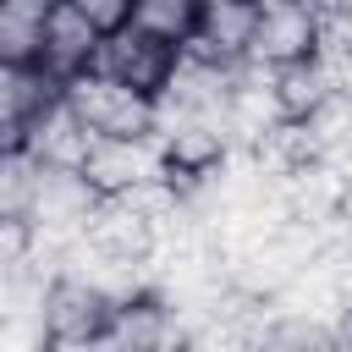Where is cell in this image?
<instances>
[{"label": "cell", "mask_w": 352, "mask_h": 352, "mask_svg": "<svg viewBox=\"0 0 352 352\" xmlns=\"http://www.w3.org/2000/svg\"><path fill=\"white\" fill-rule=\"evenodd\" d=\"M258 6L264 0H198V28L182 50H198V55H214V60H248Z\"/></svg>", "instance_id": "cell-8"}, {"label": "cell", "mask_w": 352, "mask_h": 352, "mask_svg": "<svg viewBox=\"0 0 352 352\" xmlns=\"http://www.w3.org/2000/svg\"><path fill=\"white\" fill-rule=\"evenodd\" d=\"M346 99H352V82H346Z\"/></svg>", "instance_id": "cell-19"}, {"label": "cell", "mask_w": 352, "mask_h": 352, "mask_svg": "<svg viewBox=\"0 0 352 352\" xmlns=\"http://www.w3.org/2000/svg\"><path fill=\"white\" fill-rule=\"evenodd\" d=\"M28 248H33V226L22 214H0V264L28 258Z\"/></svg>", "instance_id": "cell-16"}, {"label": "cell", "mask_w": 352, "mask_h": 352, "mask_svg": "<svg viewBox=\"0 0 352 352\" xmlns=\"http://www.w3.org/2000/svg\"><path fill=\"white\" fill-rule=\"evenodd\" d=\"M319 50V16L308 0H264L258 6V28H253V50L248 60L264 66H286Z\"/></svg>", "instance_id": "cell-5"}, {"label": "cell", "mask_w": 352, "mask_h": 352, "mask_svg": "<svg viewBox=\"0 0 352 352\" xmlns=\"http://www.w3.org/2000/svg\"><path fill=\"white\" fill-rule=\"evenodd\" d=\"M16 143H22V121H6L0 116V154H11Z\"/></svg>", "instance_id": "cell-18"}, {"label": "cell", "mask_w": 352, "mask_h": 352, "mask_svg": "<svg viewBox=\"0 0 352 352\" xmlns=\"http://www.w3.org/2000/svg\"><path fill=\"white\" fill-rule=\"evenodd\" d=\"M82 170H88V182H94L99 192H126V187H138V182L165 176L170 160H165L160 132H138V138H94Z\"/></svg>", "instance_id": "cell-3"}, {"label": "cell", "mask_w": 352, "mask_h": 352, "mask_svg": "<svg viewBox=\"0 0 352 352\" xmlns=\"http://www.w3.org/2000/svg\"><path fill=\"white\" fill-rule=\"evenodd\" d=\"M88 236L99 242V248H110V253H121V258H148L154 253V226H148V214H138L121 192H99V204L88 209Z\"/></svg>", "instance_id": "cell-9"}, {"label": "cell", "mask_w": 352, "mask_h": 352, "mask_svg": "<svg viewBox=\"0 0 352 352\" xmlns=\"http://www.w3.org/2000/svg\"><path fill=\"white\" fill-rule=\"evenodd\" d=\"M60 99L88 121L94 138H138V132H154V94L99 72V66H82L60 82Z\"/></svg>", "instance_id": "cell-1"}, {"label": "cell", "mask_w": 352, "mask_h": 352, "mask_svg": "<svg viewBox=\"0 0 352 352\" xmlns=\"http://www.w3.org/2000/svg\"><path fill=\"white\" fill-rule=\"evenodd\" d=\"M0 60H38V22L0 6Z\"/></svg>", "instance_id": "cell-14"}, {"label": "cell", "mask_w": 352, "mask_h": 352, "mask_svg": "<svg viewBox=\"0 0 352 352\" xmlns=\"http://www.w3.org/2000/svg\"><path fill=\"white\" fill-rule=\"evenodd\" d=\"M72 6H77L99 33H116V28L132 22V6H138V0H72Z\"/></svg>", "instance_id": "cell-15"}, {"label": "cell", "mask_w": 352, "mask_h": 352, "mask_svg": "<svg viewBox=\"0 0 352 352\" xmlns=\"http://www.w3.org/2000/svg\"><path fill=\"white\" fill-rule=\"evenodd\" d=\"M0 6H6V0H0Z\"/></svg>", "instance_id": "cell-20"}, {"label": "cell", "mask_w": 352, "mask_h": 352, "mask_svg": "<svg viewBox=\"0 0 352 352\" xmlns=\"http://www.w3.org/2000/svg\"><path fill=\"white\" fill-rule=\"evenodd\" d=\"M176 44H165V38H154V33H143V28H116V33H104L99 38V50H94V66L99 72H110V77H121V82H132V88H143V94H160L165 82H170V72H176Z\"/></svg>", "instance_id": "cell-2"}, {"label": "cell", "mask_w": 352, "mask_h": 352, "mask_svg": "<svg viewBox=\"0 0 352 352\" xmlns=\"http://www.w3.org/2000/svg\"><path fill=\"white\" fill-rule=\"evenodd\" d=\"M22 148H28L38 165H82L88 148H94V132H88V121L55 94L50 104H38V110L22 121Z\"/></svg>", "instance_id": "cell-6"}, {"label": "cell", "mask_w": 352, "mask_h": 352, "mask_svg": "<svg viewBox=\"0 0 352 352\" xmlns=\"http://www.w3.org/2000/svg\"><path fill=\"white\" fill-rule=\"evenodd\" d=\"M99 28L72 6V0H55L50 11H44V22H38V66L44 72H55L60 82L72 77V72H82V66H94V50H99Z\"/></svg>", "instance_id": "cell-7"}, {"label": "cell", "mask_w": 352, "mask_h": 352, "mask_svg": "<svg viewBox=\"0 0 352 352\" xmlns=\"http://www.w3.org/2000/svg\"><path fill=\"white\" fill-rule=\"evenodd\" d=\"M346 82H341V72L314 50V55H302V60H286V66H275V94H280V104H286V116H314L324 99H336Z\"/></svg>", "instance_id": "cell-10"}, {"label": "cell", "mask_w": 352, "mask_h": 352, "mask_svg": "<svg viewBox=\"0 0 352 352\" xmlns=\"http://www.w3.org/2000/svg\"><path fill=\"white\" fill-rule=\"evenodd\" d=\"M38 160L16 143L11 154H0V214H22L28 220V209H33V192H38Z\"/></svg>", "instance_id": "cell-13"}, {"label": "cell", "mask_w": 352, "mask_h": 352, "mask_svg": "<svg viewBox=\"0 0 352 352\" xmlns=\"http://www.w3.org/2000/svg\"><path fill=\"white\" fill-rule=\"evenodd\" d=\"M55 94H60V77L44 72L38 60H0V116L6 121H28Z\"/></svg>", "instance_id": "cell-11"}, {"label": "cell", "mask_w": 352, "mask_h": 352, "mask_svg": "<svg viewBox=\"0 0 352 352\" xmlns=\"http://www.w3.org/2000/svg\"><path fill=\"white\" fill-rule=\"evenodd\" d=\"M110 308H116V302L99 297L94 286H82L77 275H55V280H50V297H44L50 346H99Z\"/></svg>", "instance_id": "cell-4"}, {"label": "cell", "mask_w": 352, "mask_h": 352, "mask_svg": "<svg viewBox=\"0 0 352 352\" xmlns=\"http://www.w3.org/2000/svg\"><path fill=\"white\" fill-rule=\"evenodd\" d=\"M132 28L165 38V44H187L192 28H198V0H138L132 6Z\"/></svg>", "instance_id": "cell-12"}, {"label": "cell", "mask_w": 352, "mask_h": 352, "mask_svg": "<svg viewBox=\"0 0 352 352\" xmlns=\"http://www.w3.org/2000/svg\"><path fill=\"white\" fill-rule=\"evenodd\" d=\"M11 11H22V16H33V22H44V11L55 6V0H6Z\"/></svg>", "instance_id": "cell-17"}]
</instances>
